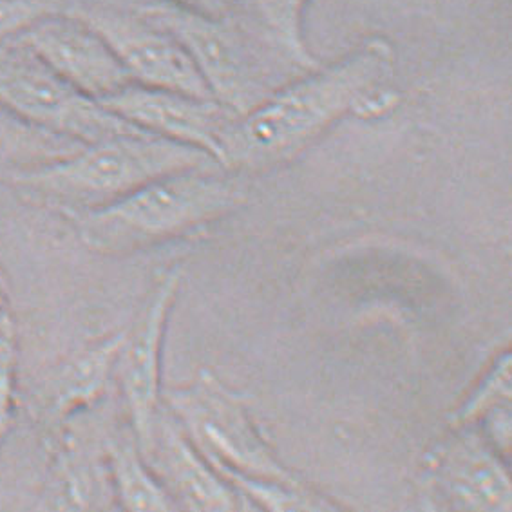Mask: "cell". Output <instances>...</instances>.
Returning a JSON list of instances; mask_svg holds the SVG:
<instances>
[{"label":"cell","instance_id":"4","mask_svg":"<svg viewBox=\"0 0 512 512\" xmlns=\"http://www.w3.org/2000/svg\"><path fill=\"white\" fill-rule=\"evenodd\" d=\"M134 6L174 35L212 98L234 113H248L304 73L236 11L218 17L167 0H134Z\"/></svg>","mask_w":512,"mask_h":512},{"label":"cell","instance_id":"6","mask_svg":"<svg viewBox=\"0 0 512 512\" xmlns=\"http://www.w3.org/2000/svg\"><path fill=\"white\" fill-rule=\"evenodd\" d=\"M0 104L53 133L91 143L138 127L76 91L20 37L0 40Z\"/></svg>","mask_w":512,"mask_h":512},{"label":"cell","instance_id":"17","mask_svg":"<svg viewBox=\"0 0 512 512\" xmlns=\"http://www.w3.org/2000/svg\"><path fill=\"white\" fill-rule=\"evenodd\" d=\"M511 351L494 357L453 415V427H475L496 409L511 406Z\"/></svg>","mask_w":512,"mask_h":512},{"label":"cell","instance_id":"15","mask_svg":"<svg viewBox=\"0 0 512 512\" xmlns=\"http://www.w3.org/2000/svg\"><path fill=\"white\" fill-rule=\"evenodd\" d=\"M82 145L86 143L31 124L0 104V180L60 162Z\"/></svg>","mask_w":512,"mask_h":512},{"label":"cell","instance_id":"18","mask_svg":"<svg viewBox=\"0 0 512 512\" xmlns=\"http://www.w3.org/2000/svg\"><path fill=\"white\" fill-rule=\"evenodd\" d=\"M19 393V337L15 319L0 328V447L10 435Z\"/></svg>","mask_w":512,"mask_h":512},{"label":"cell","instance_id":"8","mask_svg":"<svg viewBox=\"0 0 512 512\" xmlns=\"http://www.w3.org/2000/svg\"><path fill=\"white\" fill-rule=\"evenodd\" d=\"M509 464L475 427H455L424 465V491L433 509L505 512L512 507Z\"/></svg>","mask_w":512,"mask_h":512},{"label":"cell","instance_id":"21","mask_svg":"<svg viewBox=\"0 0 512 512\" xmlns=\"http://www.w3.org/2000/svg\"><path fill=\"white\" fill-rule=\"evenodd\" d=\"M13 319L10 306V279L4 270V266L0 265V328L6 326Z\"/></svg>","mask_w":512,"mask_h":512},{"label":"cell","instance_id":"19","mask_svg":"<svg viewBox=\"0 0 512 512\" xmlns=\"http://www.w3.org/2000/svg\"><path fill=\"white\" fill-rule=\"evenodd\" d=\"M80 0H0V40L20 37L40 20L71 13Z\"/></svg>","mask_w":512,"mask_h":512},{"label":"cell","instance_id":"9","mask_svg":"<svg viewBox=\"0 0 512 512\" xmlns=\"http://www.w3.org/2000/svg\"><path fill=\"white\" fill-rule=\"evenodd\" d=\"M100 404L51 426L49 509H116L109 478L105 435L111 417L98 415Z\"/></svg>","mask_w":512,"mask_h":512},{"label":"cell","instance_id":"7","mask_svg":"<svg viewBox=\"0 0 512 512\" xmlns=\"http://www.w3.org/2000/svg\"><path fill=\"white\" fill-rule=\"evenodd\" d=\"M181 281V265L158 275L133 324L124 330L114 364L113 386L140 446L151 435L163 406V348Z\"/></svg>","mask_w":512,"mask_h":512},{"label":"cell","instance_id":"20","mask_svg":"<svg viewBox=\"0 0 512 512\" xmlns=\"http://www.w3.org/2000/svg\"><path fill=\"white\" fill-rule=\"evenodd\" d=\"M187 10L201 11L207 15H228L232 13V0H167Z\"/></svg>","mask_w":512,"mask_h":512},{"label":"cell","instance_id":"5","mask_svg":"<svg viewBox=\"0 0 512 512\" xmlns=\"http://www.w3.org/2000/svg\"><path fill=\"white\" fill-rule=\"evenodd\" d=\"M162 399L218 475L299 482L275 455L245 400L214 371L205 368L187 384L163 388Z\"/></svg>","mask_w":512,"mask_h":512},{"label":"cell","instance_id":"14","mask_svg":"<svg viewBox=\"0 0 512 512\" xmlns=\"http://www.w3.org/2000/svg\"><path fill=\"white\" fill-rule=\"evenodd\" d=\"M105 456L116 509L176 511L169 494L142 455L127 418H111L105 435Z\"/></svg>","mask_w":512,"mask_h":512},{"label":"cell","instance_id":"16","mask_svg":"<svg viewBox=\"0 0 512 512\" xmlns=\"http://www.w3.org/2000/svg\"><path fill=\"white\" fill-rule=\"evenodd\" d=\"M312 0H232V11L279 49L299 71H310L319 60L304 38V11Z\"/></svg>","mask_w":512,"mask_h":512},{"label":"cell","instance_id":"2","mask_svg":"<svg viewBox=\"0 0 512 512\" xmlns=\"http://www.w3.org/2000/svg\"><path fill=\"white\" fill-rule=\"evenodd\" d=\"M248 201L245 174L209 165L151 181L122 200L66 218L100 256H131L189 238Z\"/></svg>","mask_w":512,"mask_h":512},{"label":"cell","instance_id":"1","mask_svg":"<svg viewBox=\"0 0 512 512\" xmlns=\"http://www.w3.org/2000/svg\"><path fill=\"white\" fill-rule=\"evenodd\" d=\"M393 78V44L384 37L364 40L339 60L304 71L248 113L238 114L225 134L221 165L245 176L272 171L348 116L391 113L400 100L391 87Z\"/></svg>","mask_w":512,"mask_h":512},{"label":"cell","instance_id":"10","mask_svg":"<svg viewBox=\"0 0 512 512\" xmlns=\"http://www.w3.org/2000/svg\"><path fill=\"white\" fill-rule=\"evenodd\" d=\"M102 104L145 133L203 151L219 165L225 134L238 116L214 98L140 84L124 87Z\"/></svg>","mask_w":512,"mask_h":512},{"label":"cell","instance_id":"3","mask_svg":"<svg viewBox=\"0 0 512 512\" xmlns=\"http://www.w3.org/2000/svg\"><path fill=\"white\" fill-rule=\"evenodd\" d=\"M209 165L219 163L198 149L134 129L6 181L29 203L69 218L111 205L163 176Z\"/></svg>","mask_w":512,"mask_h":512},{"label":"cell","instance_id":"13","mask_svg":"<svg viewBox=\"0 0 512 512\" xmlns=\"http://www.w3.org/2000/svg\"><path fill=\"white\" fill-rule=\"evenodd\" d=\"M124 330L109 333L75 351L58 366L42 397V417L49 426L84 413L104 402L113 386L114 364Z\"/></svg>","mask_w":512,"mask_h":512},{"label":"cell","instance_id":"11","mask_svg":"<svg viewBox=\"0 0 512 512\" xmlns=\"http://www.w3.org/2000/svg\"><path fill=\"white\" fill-rule=\"evenodd\" d=\"M20 38L69 86L98 102L134 84L104 38L73 13L40 20Z\"/></svg>","mask_w":512,"mask_h":512},{"label":"cell","instance_id":"12","mask_svg":"<svg viewBox=\"0 0 512 512\" xmlns=\"http://www.w3.org/2000/svg\"><path fill=\"white\" fill-rule=\"evenodd\" d=\"M140 449L176 511L227 512L245 507L165 406Z\"/></svg>","mask_w":512,"mask_h":512}]
</instances>
